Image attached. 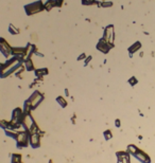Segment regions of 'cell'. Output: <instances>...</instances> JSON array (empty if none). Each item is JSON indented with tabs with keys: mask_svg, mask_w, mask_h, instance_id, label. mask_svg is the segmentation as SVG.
<instances>
[{
	"mask_svg": "<svg viewBox=\"0 0 155 163\" xmlns=\"http://www.w3.org/2000/svg\"><path fill=\"white\" fill-rule=\"evenodd\" d=\"M19 65H20V59L17 57H13L11 61H9L7 63L0 67V76H2V77L7 76L12 71H14L17 67H19Z\"/></svg>",
	"mask_w": 155,
	"mask_h": 163,
	"instance_id": "6da1fadb",
	"label": "cell"
},
{
	"mask_svg": "<svg viewBox=\"0 0 155 163\" xmlns=\"http://www.w3.org/2000/svg\"><path fill=\"white\" fill-rule=\"evenodd\" d=\"M42 10H44V3H42V1H36V2H34V3L26 6V11L29 15L39 13Z\"/></svg>",
	"mask_w": 155,
	"mask_h": 163,
	"instance_id": "7a4b0ae2",
	"label": "cell"
},
{
	"mask_svg": "<svg viewBox=\"0 0 155 163\" xmlns=\"http://www.w3.org/2000/svg\"><path fill=\"white\" fill-rule=\"evenodd\" d=\"M103 39H105L111 46H113V43H114V27L113 26H108L105 28V31H104V34H103Z\"/></svg>",
	"mask_w": 155,
	"mask_h": 163,
	"instance_id": "3957f363",
	"label": "cell"
},
{
	"mask_svg": "<svg viewBox=\"0 0 155 163\" xmlns=\"http://www.w3.org/2000/svg\"><path fill=\"white\" fill-rule=\"evenodd\" d=\"M0 51H1L2 53H3V55L7 56V57L10 54H12V48L3 38H0Z\"/></svg>",
	"mask_w": 155,
	"mask_h": 163,
	"instance_id": "277c9868",
	"label": "cell"
},
{
	"mask_svg": "<svg viewBox=\"0 0 155 163\" xmlns=\"http://www.w3.org/2000/svg\"><path fill=\"white\" fill-rule=\"evenodd\" d=\"M111 44H109L105 39H100V41L97 44V48H98V50L102 51L103 53H107V52L109 51V49H111Z\"/></svg>",
	"mask_w": 155,
	"mask_h": 163,
	"instance_id": "5b68a950",
	"label": "cell"
},
{
	"mask_svg": "<svg viewBox=\"0 0 155 163\" xmlns=\"http://www.w3.org/2000/svg\"><path fill=\"white\" fill-rule=\"evenodd\" d=\"M53 6H54V1H52V0H48V1L44 4V9L47 10V11L51 10V7H53Z\"/></svg>",
	"mask_w": 155,
	"mask_h": 163,
	"instance_id": "8992f818",
	"label": "cell"
},
{
	"mask_svg": "<svg viewBox=\"0 0 155 163\" xmlns=\"http://www.w3.org/2000/svg\"><path fill=\"white\" fill-rule=\"evenodd\" d=\"M140 46H141L140 43H135V44H133V46H132L131 48L129 49V51L131 52V53H134V52L136 51V50H139V48H140Z\"/></svg>",
	"mask_w": 155,
	"mask_h": 163,
	"instance_id": "52a82bcc",
	"label": "cell"
},
{
	"mask_svg": "<svg viewBox=\"0 0 155 163\" xmlns=\"http://www.w3.org/2000/svg\"><path fill=\"white\" fill-rule=\"evenodd\" d=\"M33 63H32V59L31 58H28L26 61V67H27V69H28V70H32V69H33Z\"/></svg>",
	"mask_w": 155,
	"mask_h": 163,
	"instance_id": "ba28073f",
	"label": "cell"
},
{
	"mask_svg": "<svg viewBox=\"0 0 155 163\" xmlns=\"http://www.w3.org/2000/svg\"><path fill=\"white\" fill-rule=\"evenodd\" d=\"M9 30H10V32H11L12 34H14V35H16V34H18V33H19V30L15 28L13 24H11V26L9 27Z\"/></svg>",
	"mask_w": 155,
	"mask_h": 163,
	"instance_id": "9c48e42d",
	"label": "cell"
},
{
	"mask_svg": "<svg viewBox=\"0 0 155 163\" xmlns=\"http://www.w3.org/2000/svg\"><path fill=\"white\" fill-rule=\"evenodd\" d=\"M57 101H59L60 104H61V103L63 104V106H66V102L63 100V98H57Z\"/></svg>",
	"mask_w": 155,
	"mask_h": 163,
	"instance_id": "30bf717a",
	"label": "cell"
},
{
	"mask_svg": "<svg viewBox=\"0 0 155 163\" xmlns=\"http://www.w3.org/2000/svg\"><path fill=\"white\" fill-rule=\"evenodd\" d=\"M95 0H83V3H86V4H91L94 3Z\"/></svg>",
	"mask_w": 155,
	"mask_h": 163,
	"instance_id": "8fae6325",
	"label": "cell"
},
{
	"mask_svg": "<svg viewBox=\"0 0 155 163\" xmlns=\"http://www.w3.org/2000/svg\"><path fill=\"white\" fill-rule=\"evenodd\" d=\"M112 6V2H102V6Z\"/></svg>",
	"mask_w": 155,
	"mask_h": 163,
	"instance_id": "7c38bea8",
	"label": "cell"
},
{
	"mask_svg": "<svg viewBox=\"0 0 155 163\" xmlns=\"http://www.w3.org/2000/svg\"><path fill=\"white\" fill-rule=\"evenodd\" d=\"M1 66H2V64H1V63H0V67H1Z\"/></svg>",
	"mask_w": 155,
	"mask_h": 163,
	"instance_id": "4fadbf2b",
	"label": "cell"
}]
</instances>
